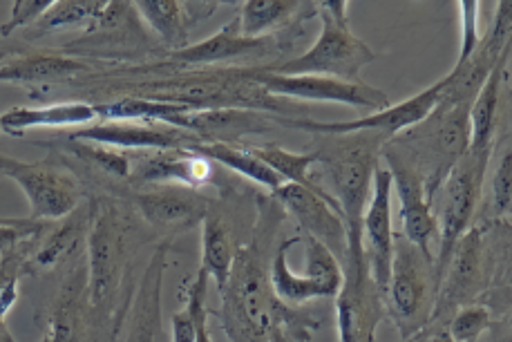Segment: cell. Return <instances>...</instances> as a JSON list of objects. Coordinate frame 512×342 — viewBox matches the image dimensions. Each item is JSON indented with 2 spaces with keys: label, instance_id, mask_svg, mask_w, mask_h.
Returning <instances> with one entry per match:
<instances>
[{
  "label": "cell",
  "instance_id": "6da1fadb",
  "mask_svg": "<svg viewBox=\"0 0 512 342\" xmlns=\"http://www.w3.org/2000/svg\"><path fill=\"white\" fill-rule=\"evenodd\" d=\"M220 318L231 342H273L278 331L296 342H309L311 331L318 327L309 313L276 298L269 264L258 244L235 253L233 273L222 289Z\"/></svg>",
  "mask_w": 512,
  "mask_h": 342
},
{
  "label": "cell",
  "instance_id": "7a4b0ae2",
  "mask_svg": "<svg viewBox=\"0 0 512 342\" xmlns=\"http://www.w3.org/2000/svg\"><path fill=\"white\" fill-rule=\"evenodd\" d=\"M318 164L329 179V193L336 197L347 226V255L345 262L365 260L360 242V222L372 190V177L378 168L376 132H354V135L325 137L316 148Z\"/></svg>",
  "mask_w": 512,
  "mask_h": 342
},
{
  "label": "cell",
  "instance_id": "3957f363",
  "mask_svg": "<svg viewBox=\"0 0 512 342\" xmlns=\"http://www.w3.org/2000/svg\"><path fill=\"white\" fill-rule=\"evenodd\" d=\"M322 32L305 54L296 56L267 72L284 76H331V79L360 81L358 76L369 63L376 61V52L352 32L347 18V3L331 0L320 3Z\"/></svg>",
  "mask_w": 512,
  "mask_h": 342
},
{
  "label": "cell",
  "instance_id": "277c9868",
  "mask_svg": "<svg viewBox=\"0 0 512 342\" xmlns=\"http://www.w3.org/2000/svg\"><path fill=\"white\" fill-rule=\"evenodd\" d=\"M88 289L90 316L99 322L110 318V309L121 291L128 264V222L112 204H94L88 226Z\"/></svg>",
  "mask_w": 512,
  "mask_h": 342
},
{
  "label": "cell",
  "instance_id": "5b68a950",
  "mask_svg": "<svg viewBox=\"0 0 512 342\" xmlns=\"http://www.w3.org/2000/svg\"><path fill=\"white\" fill-rule=\"evenodd\" d=\"M385 311L390 313L403 340L419 336L432 322L436 280L434 262L405 237L394 240L390 280L383 291Z\"/></svg>",
  "mask_w": 512,
  "mask_h": 342
},
{
  "label": "cell",
  "instance_id": "8992f818",
  "mask_svg": "<svg viewBox=\"0 0 512 342\" xmlns=\"http://www.w3.org/2000/svg\"><path fill=\"white\" fill-rule=\"evenodd\" d=\"M490 152H468L452 166L448 177L443 179L441 213L436 217V237H439V253L434 255V280L436 289L450 262L454 246L468 233L483 195Z\"/></svg>",
  "mask_w": 512,
  "mask_h": 342
},
{
  "label": "cell",
  "instance_id": "52a82bcc",
  "mask_svg": "<svg viewBox=\"0 0 512 342\" xmlns=\"http://www.w3.org/2000/svg\"><path fill=\"white\" fill-rule=\"evenodd\" d=\"M385 168L392 175V186L396 188L398 202H401V224L403 237L414 244L425 258L434 262L432 240L436 237V215L434 195L428 190L423 170L416 164L410 152L401 146L390 144L381 150Z\"/></svg>",
  "mask_w": 512,
  "mask_h": 342
},
{
  "label": "cell",
  "instance_id": "ba28073f",
  "mask_svg": "<svg viewBox=\"0 0 512 342\" xmlns=\"http://www.w3.org/2000/svg\"><path fill=\"white\" fill-rule=\"evenodd\" d=\"M454 74L448 72L441 76L439 81H434L430 88L421 90L414 97L405 99L401 103H392L381 112H372L367 117L352 119V121H311V119H284L282 123H287L291 128L298 130H307V132H316V135H354V132H376V135L383 137H398L403 132L412 130L414 126H419L421 121H425L432 114V110L439 106V101L443 97V92L448 85L452 83Z\"/></svg>",
  "mask_w": 512,
  "mask_h": 342
},
{
  "label": "cell",
  "instance_id": "9c48e42d",
  "mask_svg": "<svg viewBox=\"0 0 512 342\" xmlns=\"http://www.w3.org/2000/svg\"><path fill=\"white\" fill-rule=\"evenodd\" d=\"M490 271L492 260L486 231L470 226L468 233L454 246L450 262L445 266L439 289H436L432 322L472 304L479 293L486 291Z\"/></svg>",
  "mask_w": 512,
  "mask_h": 342
},
{
  "label": "cell",
  "instance_id": "30bf717a",
  "mask_svg": "<svg viewBox=\"0 0 512 342\" xmlns=\"http://www.w3.org/2000/svg\"><path fill=\"white\" fill-rule=\"evenodd\" d=\"M249 79L260 85L262 92L271 97H287L298 101H318V103H340L349 108H365L381 112L392 106L390 97L383 90L363 81H343L331 76H284L267 70H255Z\"/></svg>",
  "mask_w": 512,
  "mask_h": 342
},
{
  "label": "cell",
  "instance_id": "8fae6325",
  "mask_svg": "<svg viewBox=\"0 0 512 342\" xmlns=\"http://www.w3.org/2000/svg\"><path fill=\"white\" fill-rule=\"evenodd\" d=\"M383 316V291L369 275L367 262H345L343 284L336 293L338 342H376Z\"/></svg>",
  "mask_w": 512,
  "mask_h": 342
},
{
  "label": "cell",
  "instance_id": "7c38bea8",
  "mask_svg": "<svg viewBox=\"0 0 512 342\" xmlns=\"http://www.w3.org/2000/svg\"><path fill=\"white\" fill-rule=\"evenodd\" d=\"M9 177L21 186L30 202V220L61 222L77 213L81 186L68 168L50 164V161H23Z\"/></svg>",
  "mask_w": 512,
  "mask_h": 342
},
{
  "label": "cell",
  "instance_id": "4fadbf2b",
  "mask_svg": "<svg viewBox=\"0 0 512 342\" xmlns=\"http://www.w3.org/2000/svg\"><path fill=\"white\" fill-rule=\"evenodd\" d=\"M392 175L385 166H378L372 177V190L360 222V242L369 275L376 287L385 291L390 280L394 258V228H392Z\"/></svg>",
  "mask_w": 512,
  "mask_h": 342
},
{
  "label": "cell",
  "instance_id": "5bb4252c",
  "mask_svg": "<svg viewBox=\"0 0 512 342\" xmlns=\"http://www.w3.org/2000/svg\"><path fill=\"white\" fill-rule=\"evenodd\" d=\"M72 141H85V144H97L115 150H191L199 144V139L191 132L177 130L173 126L153 121H103L90 123L74 130Z\"/></svg>",
  "mask_w": 512,
  "mask_h": 342
},
{
  "label": "cell",
  "instance_id": "9a60e30c",
  "mask_svg": "<svg viewBox=\"0 0 512 342\" xmlns=\"http://www.w3.org/2000/svg\"><path fill=\"white\" fill-rule=\"evenodd\" d=\"M273 195L284 211L305 228L309 237H316L318 242L325 244L338 262H345L347 226L343 213L336 206L327 204L325 199L296 184H282L278 190H273Z\"/></svg>",
  "mask_w": 512,
  "mask_h": 342
},
{
  "label": "cell",
  "instance_id": "2e32d148",
  "mask_svg": "<svg viewBox=\"0 0 512 342\" xmlns=\"http://www.w3.org/2000/svg\"><path fill=\"white\" fill-rule=\"evenodd\" d=\"M132 199H135L139 215L150 226L170 235L197 226L208 215V206H211L199 190L173 184L141 190Z\"/></svg>",
  "mask_w": 512,
  "mask_h": 342
},
{
  "label": "cell",
  "instance_id": "e0dca14e",
  "mask_svg": "<svg viewBox=\"0 0 512 342\" xmlns=\"http://www.w3.org/2000/svg\"><path fill=\"white\" fill-rule=\"evenodd\" d=\"M191 132L202 144H231L246 135H258L273 128V119L246 108H193L168 123Z\"/></svg>",
  "mask_w": 512,
  "mask_h": 342
},
{
  "label": "cell",
  "instance_id": "ac0fdd59",
  "mask_svg": "<svg viewBox=\"0 0 512 342\" xmlns=\"http://www.w3.org/2000/svg\"><path fill=\"white\" fill-rule=\"evenodd\" d=\"M170 244H159L141 275L135 298L130 304V318L126 322L123 342H166L164 320H161V293H164V275Z\"/></svg>",
  "mask_w": 512,
  "mask_h": 342
},
{
  "label": "cell",
  "instance_id": "d6986e66",
  "mask_svg": "<svg viewBox=\"0 0 512 342\" xmlns=\"http://www.w3.org/2000/svg\"><path fill=\"white\" fill-rule=\"evenodd\" d=\"M211 164V159H206L195 150H159L155 155L141 161L135 177H139L141 182L173 184L199 190V186L208 184V179L213 177Z\"/></svg>",
  "mask_w": 512,
  "mask_h": 342
},
{
  "label": "cell",
  "instance_id": "ffe728a7",
  "mask_svg": "<svg viewBox=\"0 0 512 342\" xmlns=\"http://www.w3.org/2000/svg\"><path fill=\"white\" fill-rule=\"evenodd\" d=\"M508 56L510 50L499 56V61L492 65L481 88L472 97L470 103V141L468 152H492V141H495V128L499 119V103L504 83L508 79Z\"/></svg>",
  "mask_w": 512,
  "mask_h": 342
},
{
  "label": "cell",
  "instance_id": "44dd1931",
  "mask_svg": "<svg viewBox=\"0 0 512 342\" xmlns=\"http://www.w3.org/2000/svg\"><path fill=\"white\" fill-rule=\"evenodd\" d=\"M267 50V38L244 36L240 32V21L233 18V21L226 23L222 30L215 32L213 36L173 52V59L188 65H215L233 59H246V56H262Z\"/></svg>",
  "mask_w": 512,
  "mask_h": 342
},
{
  "label": "cell",
  "instance_id": "7402d4cb",
  "mask_svg": "<svg viewBox=\"0 0 512 342\" xmlns=\"http://www.w3.org/2000/svg\"><path fill=\"white\" fill-rule=\"evenodd\" d=\"M97 106L83 101L52 103V106L25 108L16 106L0 114V130L7 135H25L36 128H68V126H90L97 119Z\"/></svg>",
  "mask_w": 512,
  "mask_h": 342
},
{
  "label": "cell",
  "instance_id": "603a6c76",
  "mask_svg": "<svg viewBox=\"0 0 512 342\" xmlns=\"http://www.w3.org/2000/svg\"><path fill=\"white\" fill-rule=\"evenodd\" d=\"M255 157L264 161L273 173H278L284 184H296L300 188H307L311 193L318 195L320 199H325L327 204L336 206L340 211V204L336 202V197L329 193V188L318 182V177L311 175V168L318 164V152H291L284 150L278 144H269V146H260V148H249ZM343 213V211H340Z\"/></svg>",
  "mask_w": 512,
  "mask_h": 342
},
{
  "label": "cell",
  "instance_id": "cb8c5ba5",
  "mask_svg": "<svg viewBox=\"0 0 512 342\" xmlns=\"http://www.w3.org/2000/svg\"><path fill=\"white\" fill-rule=\"evenodd\" d=\"M88 70V63L63 54H27L0 65V83L68 81Z\"/></svg>",
  "mask_w": 512,
  "mask_h": 342
},
{
  "label": "cell",
  "instance_id": "d4e9b609",
  "mask_svg": "<svg viewBox=\"0 0 512 342\" xmlns=\"http://www.w3.org/2000/svg\"><path fill=\"white\" fill-rule=\"evenodd\" d=\"M302 237H291V240H284L276 255H273V260L269 264V282H271V289L276 293V298L280 302L287 304V307H300V304H305L309 300H316V298H327L325 289L316 284L307 275H298L293 273V269L289 266L287 260V253L293 244H298Z\"/></svg>",
  "mask_w": 512,
  "mask_h": 342
},
{
  "label": "cell",
  "instance_id": "484cf974",
  "mask_svg": "<svg viewBox=\"0 0 512 342\" xmlns=\"http://www.w3.org/2000/svg\"><path fill=\"white\" fill-rule=\"evenodd\" d=\"M233 262H235V246L231 242V233L222 217L208 215L202 220V269L208 280H215L217 289H224L226 282H229L233 273Z\"/></svg>",
  "mask_w": 512,
  "mask_h": 342
},
{
  "label": "cell",
  "instance_id": "4316f807",
  "mask_svg": "<svg viewBox=\"0 0 512 342\" xmlns=\"http://www.w3.org/2000/svg\"><path fill=\"white\" fill-rule=\"evenodd\" d=\"M191 150L199 152V155H204L206 159H211L213 164H222L224 168L235 170V173H240L242 177L251 179V182L269 188L271 193L284 184V179L278 173H273V170L264 164V161L255 157L249 148H237L231 144H202V141H199Z\"/></svg>",
  "mask_w": 512,
  "mask_h": 342
},
{
  "label": "cell",
  "instance_id": "83f0119b",
  "mask_svg": "<svg viewBox=\"0 0 512 342\" xmlns=\"http://www.w3.org/2000/svg\"><path fill=\"white\" fill-rule=\"evenodd\" d=\"M135 14H139L150 30H153L159 41L170 50L177 52L186 47L188 38V16L184 12V3L175 0H146V3H135Z\"/></svg>",
  "mask_w": 512,
  "mask_h": 342
},
{
  "label": "cell",
  "instance_id": "f1b7e54d",
  "mask_svg": "<svg viewBox=\"0 0 512 342\" xmlns=\"http://www.w3.org/2000/svg\"><path fill=\"white\" fill-rule=\"evenodd\" d=\"M90 213H77V217H65L61 228H56L45 237L41 246H36L34 253L27 260V269L32 271H50L52 266L59 264L72 249H77L81 235L88 233Z\"/></svg>",
  "mask_w": 512,
  "mask_h": 342
},
{
  "label": "cell",
  "instance_id": "f546056e",
  "mask_svg": "<svg viewBox=\"0 0 512 342\" xmlns=\"http://www.w3.org/2000/svg\"><path fill=\"white\" fill-rule=\"evenodd\" d=\"M193 110V106L175 101H161V99H144V97H128L112 103H103L97 106L99 117H106L108 121H153L168 126L170 121L179 114Z\"/></svg>",
  "mask_w": 512,
  "mask_h": 342
},
{
  "label": "cell",
  "instance_id": "4dcf8cb0",
  "mask_svg": "<svg viewBox=\"0 0 512 342\" xmlns=\"http://www.w3.org/2000/svg\"><path fill=\"white\" fill-rule=\"evenodd\" d=\"M300 9V3H287V0H246L237 14L240 32L249 38H264L267 32L289 23Z\"/></svg>",
  "mask_w": 512,
  "mask_h": 342
},
{
  "label": "cell",
  "instance_id": "1f68e13d",
  "mask_svg": "<svg viewBox=\"0 0 512 342\" xmlns=\"http://www.w3.org/2000/svg\"><path fill=\"white\" fill-rule=\"evenodd\" d=\"M108 3H90V0H79V3H70V0H63V3H56L47 9V14L39 21L41 32H59L68 30V27L77 25H92L97 18L103 14V9Z\"/></svg>",
  "mask_w": 512,
  "mask_h": 342
},
{
  "label": "cell",
  "instance_id": "d6a6232c",
  "mask_svg": "<svg viewBox=\"0 0 512 342\" xmlns=\"http://www.w3.org/2000/svg\"><path fill=\"white\" fill-rule=\"evenodd\" d=\"M307 278L314 280L325 289L327 298H336L343 284V266H340L338 258L331 253L325 244L318 242L316 237L307 235Z\"/></svg>",
  "mask_w": 512,
  "mask_h": 342
},
{
  "label": "cell",
  "instance_id": "836d02e7",
  "mask_svg": "<svg viewBox=\"0 0 512 342\" xmlns=\"http://www.w3.org/2000/svg\"><path fill=\"white\" fill-rule=\"evenodd\" d=\"M68 150L72 152L74 157H79L81 161H85V164L106 170L108 175L126 177L130 173L132 161H130L128 155H123L121 150L97 146V144H85V141H72Z\"/></svg>",
  "mask_w": 512,
  "mask_h": 342
},
{
  "label": "cell",
  "instance_id": "e575fe53",
  "mask_svg": "<svg viewBox=\"0 0 512 342\" xmlns=\"http://www.w3.org/2000/svg\"><path fill=\"white\" fill-rule=\"evenodd\" d=\"M490 327V311L483 304H466L452 313L448 334L454 342H477Z\"/></svg>",
  "mask_w": 512,
  "mask_h": 342
},
{
  "label": "cell",
  "instance_id": "d590c367",
  "mask_svg": "<svg viewBox=\"0 0 512 342\" xmlns=\"http://www.w3.org/2000/svg\"><path fill=\"white\" fill-rule=\"evenodd\" d=\"M457 9H459V23H461V41H459V59L454 63L452 70H461L481 45V25H479L481 5L474 3V0H461Z\"/></svg>",
  "mask_w": 512,
  "mask_h": 342
},
{
  "label": "cell",
  "instance_id": "8d00e7d4",
  "mask_svg": "<svg viewBox=\"0 0 512 342\" xmlns=\"http://www.w3.org/2000/svg\"><path fill=\"white\" fill-rule=\"evenodd\" d=\"M206 296H208V275L202 269H197L195 278L186 287V307L193 313L195 342H213L211 331H208Z\"/></svg>",
  "mask_w": 512,
  "mask_h": 342
},
{
  "label": "cell",
  "instance_id": "74e56055",
  "mask_svg": "<svg viewBox=\"0 0 512 342\" xmlns=\"http://www.w3.org/2000/svg\"><path fill=\"white\" fill-rule=\"evenodd\" d=\"M45 231V222L25 220H0V255H7L25 244H34Z\"/></svg>",
  "mask_w": 512,
  "mask_h": 342
},
{
  "label": "cell",
  "instance_id": "f35d334b",
  "mask_svg": "<svg viewBox=\"0 0 512 342\" xmlns=\"http://www.w3.org/2000/svg\"><path fill=\"white\" fill-rule=\"evenodd\" d=\"M492 211L495 217H510V206H512V155L510 148L501 152L497 161V170L492 175Z\"/></svg>",
  "mask_w": 512,
  "mask_h": 342
},
{
  "label": "cell",
  "instance_id": "ab89813d",
  "mask_svg": "<svg viewBox=\"0 0 512 342\" xmlns=\"http://www.w3.org/2000/svg\"><path fill=\"white\" fill-rule=\"evenodd\" d=\"M54 5V0H18L12 5L7 21L0 25V36L7 38L23 27L39 25L41 18L47 14V9Z\"/></svg>",
  "mask_w": 512,
  "mask_h": 342
},
{
  "label": "cell",
  "instance_id": "60d3db41",
  "mask_svg": "<svg viewBox=\"0 0 512 342\" xmlns=\"http://www.w3.org/2000/svg\"><path fill=\"white\" fill-rule=\"evenodd\" d=\"M170 327H173V342H195L193 313L186 304L173 313V318H170Z\"/></svg>",
  "mask_w": 512,
  "mask_h": 342
},
{
  "label": "cell",
  "instance_id": "b9f144b4",
  "mask_svg": "<svg viewBox=\"0 0 512 342\" xmlns=\"http://www.w3.org/2000/svg\"><path fill=\"white\" fill-rule=\"evenodd\" d=\"M23 161L21 159H14V157H7V155H0V173L3 175H7L9 177V173H14V170L21 166Z\"/></svg>",
  "mask_w": 512,
  "mask_h": 342
},
{
  "label": "cell",
  "instance_id": "7bdbcfd3",
  "mask_svg": "<svg viewBox=\"0 0 512 342\" xmlns=\"http://www.w3.org/2000/svg\"><path fill=\"white\" fill-rule=\"evenodd\" d=\"M0 342H16L14 336H12V331L7 329V322H5L3 316H0Z\"/></svg>",
  "mask_w": 512,
  "mask_h": 342
},
{
  "label": "cell",
  "instance_id": "ee69618b",
  "mask_svg": "<svg viewBox=\"0 0 512 342\" xmlns=\"http://www.w3.org/2000/svg\"><path fill=\"white\" fill-rule=\"evenodd\" d=\"M430 342H454L452 336L448 334V329H436L434 336L430 338Z\"/></svg>",
  "mask_w": 512,
  "mask_h": 342
},
{
  "label": "cell",
  "instance_id": "f6af8a7d",
  "mask_svg": "<svg viewBox=\"0 0 512 342\" xmlns=\"http://www.w3.org/2000/svg\"><path fill=\"white\" fill-rule=\"evenodd\" d=\"M273 342H296V340H291L287 334H282V331H278V334L273 336Z\"/></svg>",
  "mask_w": 512,
  "mask_h": 342
},
{
  "label": "cell",
  "instance_id": "bcb514c9",
  "mask_svg": "<svg viewBox=\"0 0 512 342\" xmlns=\"http://www.w3.org/2000/svg\"><path fill=\"white\" fill-rule=\"evenodd\" d=\"M41 342H54V340H52V338H50V336H45V338H43V340H41Z\"/></svg>",
  "mask_w": 512,
  "mask_h": 342
},
{
  "label": "cell",
  "instance_id": "7dc6e473",
  "mask_svg": "<svg viewBox=\"0 0 512 342\" xmlns=\"http://www.w3.org/2000/svg\"><path fill=\"white\" fill-rule=\"evenodd\" d=\"M0 59H3V54H0Z\"/></svg>",
  "mask_w": 512,
  "mask_h": 342
}]
</instances>
